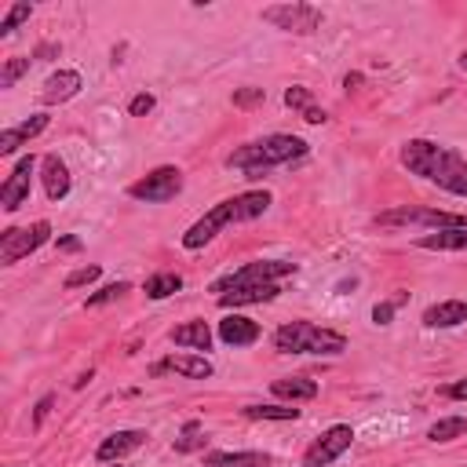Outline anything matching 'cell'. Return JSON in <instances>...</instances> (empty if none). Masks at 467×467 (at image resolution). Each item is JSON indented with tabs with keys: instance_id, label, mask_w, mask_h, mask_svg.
<instances>
[{
	"instance_id": "obj_26",
	"label": "cell",
	"mask_w": 467,
	"mask_h": 467,
	"mask_svg": "<svg viewBox=\"0 0 467 467\" xmlns=\"http://www.w3.org/2000/svg\"><path fill=\"white\" fill-rule=\"evenodd\" d=\"M248 420H300V409L289 406H245Z\"/></svg>"
},
{
	"instance_id": "obj_12",
	"label": "cell",
	"mask_w": 467,
	"mask_h": 467,
	"mask_svg": "<svg viewBox=\"0 0 467 467\" xmlns=\"http://www.w3.org/2000/svg\"><path fill=\"white\" fill-rule=\"evenodd\" d=\"M143 442H146V431H113L110 439H103V446L96 449V456L103 463H113V460H124L128 453H136Z\"/></svg>"
},
{
	"instance_id": "obj_32",
	"label": "cell",
	"mask_w": 467,
	"mask_h": 467,
	"mask_svg": "<svg viewBox=\"0 0 467 467\" xmlns=\"http://www.w3.org/2000/svg\"><path fill=\"white\" fill-rule=\"evenodd\" d=\"M263 99H267L263 88H248V91H237V96H234V106H256Z\"/></svg>"
},
{
	"instance_id": "obj_18",
	"label": "cell",
	"mask_w": 467,
	"mask_h": 467,
	"mask_svg": "<svg viewBox=\"0 0 467 467\" xmlns=\"http://www.w3.org/2000/svg\"><path fill=\"white\" fill-rule=\"evenodd\" d=\"M41 168H44V191H48V198L62 201V198L70 194V168L62 165L55 153H48V158L41 161Z\"/></svg>"
},
{
	"instance_id": "obj_24",
	"label": "cell",
	"mask_w": 467,
	"mask_h": 467,
	"mask_svg": "<svg viewBox=\"0 0 467 467\" xmlns=\"http://www.w3.org/2000/svg\"><path fill=\"white\" fill-rule=\"evenodd\" d=\"M460 434H467V416H446L427 431V439L431 442H453V439H460Z\"/></svg>"
},
{
	"instance_id": "obj_23",
	"label": "cell",
	"mask_w": 467,
	"mask_h": 467,
	"mask_svg": "<svg viewBox=\"0 0 467 467\" xmlns=\"http://www.w3.org/2000/svg\"><path fill=\"white\" fill-rule=\"evenodd\" d=\"M205 467H270L267 453H208Z\"/></svg>"
},
{
	"instance_id": "obj_34",
	"label": "cell",
	"mask_w": 467,
	"mask_h": 467,
	"mask_svg": "<svg viewBox=\"0 0 467 467\" xmlns=\"http://www.w3.org/2000/svg\"><path fill=\"white\" fill-rule=\"evenodd\" d=\"M150 110H153V96H150V91L136 96V99H132V106H128V113H132V117H143V113H150Z\"/></svg>"
},
{
	"instance_id": "obj_39",
	"label": "cell",
	"mask_w": 467,
	"mask_h": 467,
	"mask_svg": "<svg viewBox=\"0 0 467 467\" xmlns=\"http://www.w3.org/2000/svg\"><path fill=\"white\" fill-rule=\"evenodd\" d=\"M58 248H66V253H74V248H81L77 237H66V241H58Z\"/></svg>"
},
{
	"instance_id": "obj_27",
	"label": "cell",
	"mask_w": 467,
	"mask_h": 467,
	"mask_svg": "<svg viewBox=\"0 0 467 467\" xmlns=\"http://www.w3.org/2000/svg\"><path fill=\"white\" fill-rule=\"evenodd\" d=\"M29 62H34V58H8L4 70H0V88H15V81L29 70Z\"/></svg>"
},
{
	"instance_id": "obj_13",
	"label": "cell",
	"mask_w": 467,
	"mask_h": 467,
	"mask_svg": "<svg viewBox=\"0 0 467 467\" xmlns=\"http://www.w3.org/2000/svg\"><path fill=\"white\" fill-rule=\"evenodd\" d=\"M161 372H179L186 380H208L212 377V362L205 354H179V358H168L161 365H153V377H161Z\"/></svg>"
},
{
	"instance_id": "obj_28",
	"label": "cell",
	"mask_w": 467,
	"mask_h": 467,
	"mask_svg": "<svg viewBox=\"0 0 467 467\" xmlns=\"http://www.w3.org/2000/svg\"><path fill=\"white\" fill-rule=\"evenodd\" d=\"M198 446H205V439H201V424L191 420V424L183 427V439H175V449H179V453H191V449H198Z\"/></svg>"
},
{
	"instance_id": "obj_31",
	"label": "cell",
	"mask_w": 467,
	"mask_h": 467,
	"mask_svg": "<svg viewBox=\"0 0 467 467\" xmlns=\"http://www.w3.org/2000/svg\"><path fill=\"white\" fill-rule=\"evenodd\" d=\"M121 292H128V285H124V282H117V285H106V289H99L96 296H88V307H99V303H110V300H117Z\"/></svg>"
},
{
	"instance_id": "obj_16",
	"label": "cell",
	"mask_w": 467,
	"mask_h": 467,
	"mask_svg": "<svg viewBox=\"0 0 467 467\" xmlns=\"http://www.w3.org/2000/svg\"><path fill=\"white\" fill-rule=\"evenodd\" d=\"M467 322V303L463 300H446V303H434L424 310V325L431 329H453Z\"/></svg>"
},
{
	"instance_id": "obj_1",
	"label": "cell",
	"mask_w": 467,
	"mask_h": 467,
	"mask_svg": "<svg viewBox=\"0 0 467 467\" xmlns=\"http://www.w3.org/2000/svg\"><path fill=\"white\" fill-rule=\"evenodd\" d=\"M401 165H406L413 175L442 186V191L456 194V198H467V161L460 153L431 143V139H409L401 146Z\"/></svg>"
},
{
	"instance_id": "obj_20",
	"label": "cell",
	"mask_w": 467,
	"mask_h": 467,
	"mask_svg": "<svg viewBox=\"0 0 467 467\" xmlns=\"http://www.w3.org/2000/svg\"><path fill=\"white\" fill-rule=\"evenodd\" d=\"M416 245H420V248H431V253H467V227L424 234Z\"/></svg>"
},
{
	"instance_id": "obj_29",
	"label": "cell",
	"mask_w": 467,
	"mask_h": 467,
	"mask_svg": "<svg viewBox=\"0 0 467 467\" xmlns=\"http://www.w3.org/2000/svg\"><path fill=\"white\" fill-rule=\"evenodd\" d=\"M29 12H34L29 4H12L8 15H4V22H0V37H12V34H15V26L29 19Z\"/></svg>"
},
{
	"instance_id": "obj_40",
	"label": "cell",
	"mask_w": 467,
	"mask_h": 467,
	"mask_svg": "<svg viewBox=\"0 0 467 467\" xmlns=\"http://www.w3.org/2000/svg\"><path fill=\"white\" fill-rule=\"evenodd\" d=\"M460 66H463V70H467V51H463V55H460Z\"/></svg>"
},
{
	"instance_id": "obj_2",
	"label": "cell",
	"mask_w": 467,
	"mask_h": 467,
	"mask_svg": "<svg viewBox=\"0 0 467 467\" xmlns=\"http://www.w3.org/2000/svg\"><path fill=\"white\" fill-rule=\"evenodd\" d=\"M270 208V194L267 191H245L237 198H227L223 205H215L208 215H201V220L183 234V248H205L220 230H227L230 223H248V220H260V215Z\"/></svg>"
},
{
	"instance_id": "obj_37",
	"label": "cell",
	"mask_w": 467,
	"mask_h": 467,
	"mask_svg": "<svg viewBox=\"0 0 467 467\" xmlns=\"http://www.w3.org/2000/svg\"><path fill=\"white\" fill-rule=\"evenodd\" d=\"M449 398H456V401H460V398H467V377H463V380H456V384L449 387Z\"/></svg>"
},
{
	"instance_id": "obj_10",
	"label": "cell",
	"mask_w": 467,
	"mask_h": 467,
	"mask_svg": "<svg viewBox=\"0 0 467 467\" xmlns=\"http://www.w3.org/2000/svg\"><path fill=\"white\" fill-rule=\"evenodd\" d=\"M380 227H398V223H424V227H439V230H460L467 227V215H453V212H439V208H394L384 212Z\"/></svg>"
},
{
	"instance_id": "obj_14",
	"label": "cell",
	"mask_w": 467,
	"mask_h": 467,
	"mask_svg": "<svg viewBox=\"0 0 467 467\" xmlns=\"http://www.w3.org/2000/svg\"><path fill=\"white\" fill-rule=\"evenodd\" d=\"M220 339L227 347H253L260 339V325L253 318H241V315H227L220 322Z\"/></svg>"
},
{
	"instance_id": "obj_38",
	"label": "cell",
	"mask_w": 467,
	"mask_h": 467,
	"mask_svg": "<svg viewBox=\"0 0 467 467\" xmlns=\"http://www.w3.org/2000/svg\"><path fill=\"white\" fill-rule=\"evenodd\" d=\"M303 121H310V124H322V121H325V110H315V106H310V110H303Z\"/></svg>"
},
{
	"instance_id": "obj_30",
	"label": "cell",
	"mask_w": 467,
	"mask_h": 467,
	"mask_svg": "<svg viewBox=\"0 0 467 467\" xmlns=\"http://www.w3.org/2000/svg\"><path fill=\"white\" fill-rule=\"evenodd\" d=\"M99 274H103V267H81V270H74V274L66 277V289H81V285L99 282Z\"/></svg>"
},
{
	"instance_id": "obj_4",
	"label": "cell",
	"mask_w": 467,
	"mask_h": 467,
	"mask_svg": "<svg viewBox=\"0 0 467 467\" xmlns=\"http://www.w3.org/2000/svg\"><path fill=\"white\" fill-rule=\"evenodd\" d=\"M274 347L282 354H325V358H336L347 351V339L332 332V329H322L315 322H292V325H282L274 332Z\"/></svg>"
},
{
	"instance_id": "obj_19",
	"label": "cell",
	"mask_w": 467,
	"mask_h": 467,
	"mask_svg": "<svg viewBox=\"0 0 467 467\" xmlns=\"http://www.w3.org/2000/svg\"><path fill=\"white\" fill-rule=\"evenodd\" d=\"M277 292V285H245V289H230L220 296V307L230 310V307H248V303H270Z\"/></svg>"
},
{
	"instance_id": "obj_11",
	"label": "cell",
	"mask_w": 467,
	"mask_h": 467,
	"mask_svg": "<svg viewBox=\"0 0 467 467\" xmlns=\"http://www.w3.org/2000/svg\"><path fill=\"white\" fill-rule=\"evenodd\" d=\"M34 168H37V158H34V153H29V158H22V161L12 168L8 183L0 186V208H4V212H19V208L26 205V198H29V179H34Z\"/></svg>"
},
{
	"instance_id": "obj_35",
	"label": "cell",
	"mask_w": 467,
	"mask_h": 467,
	"mask_svg": "<svg viewBox=\"0 0 467 467\" xmlns=\"http://www.w3.org/2000/svg\"><path fill=\"white\" fill-rule=\"evenodd\" d=\"M391 315H394V307H391V303H384V307L372 310V322H377V325H387V322H391Z\"/></svg>"
},
{
	"instance_id": "obj_22",
	"label": "cell",
	"mask_w": 467,
	"mask_h": 467,
	"mask_svg": "<svg viewBox=\"0 0 467 467\" xmlns=\"http://www.w3.org/2000/svg\"><path fill=\"white\" fill-rule=\"evenodd\" d=\"M270 391L277 398H292V401H310V398H318V384L315 380H307V377H285V380H274Z\"/></svg>"
},
{
	"instance_id": "obj_17",
	"label": "cell",
	"mask_w": 467,
	"mask_h": 467,
	"mask_svg": "<svg viewBox=\"0 0 467 467\" xmlns=\"http://www.w3.org/2000/svg\"><path fill=\"white\" fill-rule=\"evenodd\" d=\"M44 128H48V117H44V113H34L29 121L15 124V128H8L4 136H0V153H15L22 143H29L34 136H41Z\"/></svg>"
},
{
	"instance_id": "obj_5",
	"label": "cell",
	"mask_w": 467,
	"mask_h": 467,
	"mask_svg": "<svg viewBox=\"0 0 467 467\" xmlns=\"http://www.w3.org/2000/svg\"><path fill=\"white\" fill-rule=\"evenodd\" d=\"M296 274V263L285 260H260V263H245L241 270H230L223 277L212 282V292H230V289H245V285H274L277 277H289Z\"/></svg>"
},
{
	"instance_id": "obj_9",
	"label": "cell",
	"mask_w": 467,
	"mask_h": 467,
	"mask_svg": "<svg viewBox=\"0 0 467 467\" xmlns=\"http://www.w3.org/2000/svg\"><path fill=\"white\" fill-rule=\"evenodd\" d=\"M263 22L285 29V34H315L322 26V12L310 4H274L263 8Z\"/></svg>"
},
{
	"instance_id": "obj_7",
	"label": "cell",
	"mask_w": 467,
	"mask_h": 467,
	"mask_svg": "<svg viewBox=\"0 0 467 467\" xmlns=\"http://www.w3.org/2000/svg\"><path fill=\"white\" fill-rule=\"evenodd\" d=\"M179 191H183V172L172 168V165L153 168L150 175H143V179H136V183L128 186V194H132L136 201H146V205H165V201H172Z\"/></svg>"
},
{
	"instance_id": "obj_8",
	"label": "cell",
	"mask_w": 467,
	"mask_h": 467,
	"mask_svg": "<svg viewBox=\"0 0 467 467\" xmlns=\"http://www.w3.org/2000/svg\"><path fill=\"white\" fill-rule=\"evenodd\" d=\"M354 442V427L351 424H336L329 427L322 439L310 442V449L303 453V467H329L332 460H339Z\"/></svg>"
},
{
	"instance_id": "obj_15",
	"label": "cell",
	"mask_w": 467,
	"mask_h": 467,
	"mask_svg": "<svg viewBox=\"0 0 467 467\" xmlns=\"http://www.w3.org/2000/svg\"><path fill=\"white\" fill-rule=\"evenodd\" d=\"M77 91H81V74H77V70H58V74H51V77L44 81L41 99H44L48 106H55V103L74 99Z\"/></svg>"
},
{
	"instance_id": "obj_33",
	"label": "cell",
	"mask_w": 467,
	"mask_h": 467,
	"mask_svg": "<svg viewBox=\"0 0 467 467\" xmlns=\"http://www.w3.org/2000/svg\"><path fill=\"white\" fill-rule=\"evenodd\" d=\"M285 103L296 106V110H310V96H307L303 88H289V91H285Z\"/></svg>"
},
{
	"instance_id": "obj_21",
	"label": "cell",
	"mask_w": 467,
	"mask_h": 467,
	"mask_svg": "<svg viewBox=\"0 0 467 467\" xmlns=\"http://www.w3.org/2000/svg\"><path fill=\"white\" fill-rule=\"evenodd\" d=\"M172 344L191 347V351H208L212 347V329L205 322H186V325L172 329Z\"/></svg>"
},
{
	"instance_id": "obj_3",
	"label": "cell",
	"mask_w": 467,
	"mask_h": 467,
	"mask_svg": "<svg viewBox=\"0 0 467 467\" xmlns=\"http://www.w3.org/2000/svg\"><path fill=\"white\" fill-rule=\"evenodd\" d=\"M307 153V143L300 136H267V139H256V143H248L241 150H234L227 165L230 168H241L248 175H260L274 165H289V161H300Z\"/></svg>"
},
{
	"instance_id": "obj_25",
	"label": "cell",
	"mask_w": 467,
	"mask_h": 467,
	"mask_svg": "<svg viewBox=\"0 0 467 467\" xmlns=\"http://www.w3.org/2000/svg\"><path fill=\"white\" fill-rule=\"evenodd\" d=\"M179 289H183V277L179 274H153L150 282H146V296L150 300H165V296H172Z\"/></svg>"
},
{
	"instance_id": "obj_36",
	"label": "cell",
	"mask_w": 467,
	"mask_h": 467,
	"mask_svg": "<svg viewBox=\"0 0 467 467\" xmlns=\"http://www.w3.org/2000/svg\"><path fill=\"white\" fill-rule=\"evenodd\" d=\"M51 401H55V398H51V394H44V398H41V401H37V413H34V420H37V424H44V416H48V413H51Z\"/></svg>"
},
{
	"instance_id": "obj_6",
	"label": "cell",
	"mask_w": 467,
	"mask_h": 467,
	"mask_svg": "<svg viewBox=\"0 0 467 467\" xmlns=\"http://www.w3.org/2000/svg\"><path fill=\"white\" fill-rule=\"evenodd\" d=\"M51 237V223L48 220H37L34 227H12L0 234V263L12 267L19 260H26L29 253H37V248Z\"/></svg>"
}]
</instances>
